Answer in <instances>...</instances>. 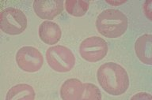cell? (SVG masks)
<instances>
[{"instance_id": "7a4b0ae2", "label": "cell", "mask_w": 152, "mask_h": 100, "mask_svg": "<svg viewBox=\"0 0 152 100\" xmlns=\"http://www.w3.org/2000/svg\"><path fill=\"white\" fill-rule=\"evenodd\" d=\"M128 26V21L124 14L116 9H107L97 17V31L107 38L114 39L124 34Z\"/></svg>"}, {"instance_id": "4fadbf2b", "label": "cell", "mask_w": 152, "mask_h": 100, "mask_svg": "<svg viewBox=\"0 0 152 100\" xmlns=\"http://www.w3.org/2000/svg\"><path fill=\"white\" fill-rule=\"evenodd\" d=\"M84 91H83L82 99L83 100H101L102 94L99 88L97 86L92 83H86L83 84Z\"/></svg>"}, {"instance_id": "6da1fadb", "label": "cell", "mask_w": 152, "mask_h": 100, "mask_svg": "<svg viewBox=\"0 0 152 100\" xmlns=\"http://www.w3.org/2000/svg\"><path fill=\"white\" fill-rule=\"evenodd\" d=\"M97 81L102 88L111 95H121L129 87V77L125 69L119 64L107 62L97 70Z\"/></svg>"}, {"instance_id": "5bb4252c", "label": "cell", "mask_w": 152, "mask_h": 100, "mask_svg": "<svg viewBox=\"0 0 152 100\" xmlns=\"http://www.w3.org/2000/svg\"><path fill=\"white\" fill-rule=\"evenodd\" d=\"M147 8H149V10H151V2H147V3H144V6H143V9H144L145 14L147 16L150 20H151V12L150 10H147Z\"/></svg>"}, {"instance_id": "30bf717a", "label": "cell", "mask_w": 152, "mask_h": 100, "mask_svg": "<svg viewBox=\"0 0 152 100\" xmlns=\"http://www.w3.org/2000/svg\"><path fill=\"white\" fill-rule=\"evenodd\" d=\"M84 86L78 79L66 80L60 88V96L64 100H82Z\"/></svg>"}, {"instance_id": "52a82bcc", "label": "cell", "mask_w": 152, "mask_h": 100, "mask_svg": "<svg viewBox=\"0 0 152 100\" xmlns=\"http://www.w3.org/2000/svg\"><path fill=\"white\" fill-rule=\"evenodd\" d=\"M33 10L36 14L41 19L52 20L64 10V1L50 0V1H34Z\"/></svg>"}, {"instance_id": "9c48e42d", "label": "cell", "mask_w": 152, "mask_h": 100, "mask_svg": "<svg viewBox=\"0 0 152 100\" xmlns=\"http://www.w3.org/2000/svg\"><path fill=\"white\" fill-rule=\"evenodd\" d=\"M152 36L145 34L137 39L135 43V51L138 58L143 64L151 65L152 64Z\"/></svg>"}, {"instance_id": "5b68a950", "label": "cell", "mask_w": 152, "mask_h": 100, "mask_svg": "<svg viewBox=\"0 0 152 100\" xmlns=\"http://www.w3.org/2000/svg\"><path fill=\"white\" fill-rule=\"evenodd\" d=\"M108 50L106 41L99 36H90L85 39L79 47L80 55L89 62H96L103 59Z\"/></svg>"}, {"instance_id": "9a60e30c", "label": "cell", "mask_w": 152, "mask_h": 100, "mask_svg": "<svg viewBox=\"0 0 152 100\" xmlns=\"http://www.w3.org/2000/svg\"><path fill=\"white\" fill-rule=\"evenodd\" d=\"M106 3H110V4H113V5H117V4H121V3H124V2L123 3H121V2H119V3H116V2H107L106 1Z\"/></svg>"}, {"instance_id": "277c9868", "label": "cell", "mask_w": 152, "mask_h": 100, "mask_svg": "<svg viewBox=\"0 0 152 100\" xmlns=\"http://www.w3.org/2000/svg\"><path fill=\"white\" fill-rule=\"evenodd\" d=\"M27 17L21 10L14 7H8L1 13L0 28L9 35H19L27 28Z\"/></svg>"}, {"instance_id": "8992f818", "label": "cell", "mask_w": 152, "mask_h": 100, "mask_svg": "<svg viewBox=\"0 0 152 100\" xmlns=\"http://www.w3.org/2000/svg\"><path fill=\"white\" fill-rule=\"evenodd\" d=\"M16 62L23 71L35 73L39 71L44 63L42 54L33 47H23L18 50Z\"/></svg>"}, {"instance_id": "ba28073f", "label": "cell", "mask_w": 152, "mask_h": 100, "mask_svg": "<svg viewBox=\"0 0 152 100\" xmlns=\"http://www.w3.org/2000/svg\"><path fill=\"white\" fill-rule=\"evenodd\" d=\"M61 36V29L56 23L50 21H45L40 24L39 36L40 40L46 44H56L60 40Z\"/></svg>"}, {"instance_id": "7c38bea8", "label": "cell", "mask_w": 152, "mask_h": 100, "mask_svg": "<svg viewBox=\"0 0 152 100\" xmlns=\"http://www.w3.org/2000/svg\"><path fill=\"white\" fill-rule=\"evenodd\" d=\"M90 6L87 1L67 0L65 2V9L69 14L74 17H83L86 14Z\"/></svg>"}, {"instance_id": "3957f363", "label": "cell", "mask_w": 152, "mask_h": 100, "mask_svg": "<svg viewBox=\"0 0 152 100\" xmlns=\"http://www.w3.org/2000/svg\"><path fill=\"white\" fill-rule=\"evenodd\" d=\"M48 64L54 71L66 73L71 71L75 65V58L69 48L57 45L51 47L46 51Z\"/></svg>"}, {"instance_id": "8fae6325", "label": "cell", "mask_w": 152, "mask_h": 100, "mask_svg": "<svg viewBox=\"0 0 152 100\" xmlns=\"http://www.w3.org/2000/svg\"><path fill=\"white\" fill-rule=\"evenodd\" d=\"M35 99V91L33 87L21 83L12 87L7 92V100H33Z\"/></svg>"}]
</instances>
